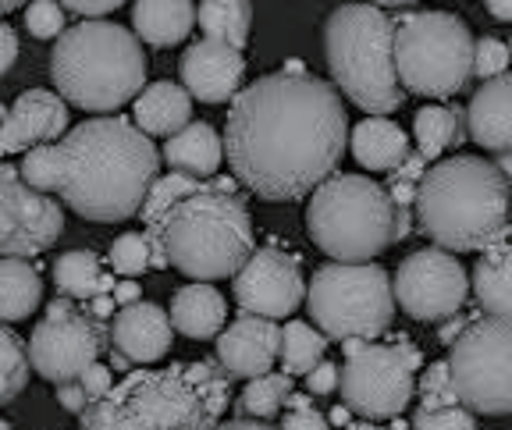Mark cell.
Wrapping results in <instances>:
<instances>
[{
	"instance_id": "1",
	"label": "cell",
	"mask_w": 512,
	"mask_h": 430,
	"mask_svg": "<svg viewBox=\"0 0 512 430\" xmlns=\"http://www.w3.org/2000/svg\"><path fill=\"white\" fill-rule=\"evenodd\" d=\"M349 143L342 96L299 64L232 96L224 153L235 178L260 200H303L335 175Z\"/></svg>"
},
{
	"instance_id": "2",
	"label": "cell",
	"mask_w": 512,
	"mask_h": 430,
	"mask_svg": "<svg viewBox=\"0 0 512 430\" xmlns=\"http://www.w3.org/2000/svg\"><path fill=\"white\" fill-rule=\"evenodd\" d=\"M57 192L79 217L118 224L136 217L160 168V153L128 118H93L54 143Z\"/></svg>"
},
{
	"instance_id": "3",
	"label": "cell",
	"mask_w": 512,
	"mask_h": 430,
	"mask_svg": "<svg viewBox=\"0 0 512 430\" xmlns=\"http://www.w3.org/2000/svg\"><path fill=\"white\" fill-rule=\"evenodd\" d=\"M232 399L221 363L132 370L104 399L82 409L79 430H214Z\"/></svg>"
},
{
	"instance_id": "4",
	"label": "cell",
	"mask_w": 512,
	"mask_h": 430,
	"mask_svg": "<svg viewBox=\"0 0 512 430\" xmlns=\"http://www.w3.org/2000/svg\"><path fill=\"white\" fill-rule=\"evenodd\" d=\"M146 239L150 267H178L192 281L235 278L256 249L253 217L228 178L182 196L153 228H146Z\"/></svg>"
},
{
	"instance_id": "5",
	"label": "cell",
	"mask_w": 512,
	"mask_h": 430,
	"mask_svg": "<svg viewBox=\"0 0 512 430\" xmlns=\"http://www.w3.org/2000/svg\"><path fill=\"white\" fill-rule=\"evenodd\" d=\"M509 200V182L491 160H438L416 185V221L448 253H484L509 239Z\"/></svg>"
},
{
	"instance_id": "6",
	"label": "cell",
	"mask_w": 512,
	"mask_h": 430,
	"mask_svg": "<svg viewBox=\"0 0 512 430\" xmlns=\"http://www.w3.org/2000/svg\"><path fill=\"white\" fill-rule=\"evenodd\" d=\"M50 79L68 104L104 114L136 100L146 86V57L136 32L114 22H79L57 36Z\"/></svg>"
},
{
	"instance_id": "7",
	"label": "cell",
	"mask_w": 512,
	"mask_h": 430,
	"mask_svg": "<svg viewBox=\"0 0 512 430\" xmlns=\"http://www.w3.org/2000/svg\"><path fill=\"white\" fill-rule=\"evenodd\" d=\"M331 79L367 114H392L406 100L395 72V22L377 4H342L324 22Z\"/></svg>"
},
{
	"instance_id": "8",
	"label": "cell",
	"mask_w": 512,
	"mask_h": 430,
	"mask_svg": "<svg viewBox=\"0 0 512 430\" xmlns=\"http://www.w3.org/2000/svg\"><path fill=\"white\" fill-rule=\"evenodd\" d=\"M306 231L320 253L367 263L395 242V203L367 175H331L313 189Z\"/></svg>"
},
{
	"instance_id": "9",
	"label": "cell",
	"mask_w": 512,
	"mask_h": 430,
	"mask_svg": "<svg viewBox=\"0 0 512 430\" xmlns=\"http://www.w3.org/2000/svg\"><path fill=\"white\" fill-rule=\"evenodd\" d=\"M395 72L406 93L445 100L473 75V36L459 15L413 11L395 22Z\"/></svg>"
},
{
	"instance_id": "10",
	"label": "cell",
	"mask_w": 512,
	"mask_h": 430,
	"mask_svg": "<svg viewBox=\"0 0 512 430\" xmlns=\"http://www.w3.org/2000/svg\"><path fill=\"white\" fill-rule=\"evenodd\" d=\"M306 306L313 324L335 342L381 338L395 317L392 278L374 260L324 263L306 285Z\"/></svg>"
},
{
	"instance_id": "11",
	"label": "cell",
	"mask_w": 512,
	"mask_h": 430,
	"mask_svg": "<svg viewBox=\"0 0 512 430\" xmlns=\"http://www.w3.org/2000/svg\"><path fill=\"white\" fill-rule=\"evenodd\" d=\"M345 367H338V391L345 409L363 420H395L413 402L416 370L424 367V352L409 338L367 342L345 338Z\"/></svg>"
},
{
	"instance_id": "12",
	"label": "cell",
	"mask_w": 512,
	"mask_h": 430,
	"mask_svg": "<svg viewBox=\"0 0 512 430\" xmlns=\"http://www.w3.org/2000/svg\"><path fill=\"white\" fill-rule=\"evenodd\" d=\"M445 363L466 409L480 416L512 413V320L484 317L466 324Z\"/></svg>"
},
{
	"instance_id": "13",
	"label": "cell",
	"mask_w": 512,
	"mask_h": 430,
	"mask_svg": "<svg viewBox=\"0 0 512 430\" xmlns=\"http://www.w3.org/2000/svg\"><path fill=\"white\" fill-rule=\"evenodd\" d=\"M111 331L104 320L89 317L75 306V299H54L47 317L32 327L29 363L32 370L50 384L79 381L104 352Z\"/></svg>"
},
{
	"instance_id": "14",
	"label": "cell",
	"mask_w": 512,
	"mask_h": 430,
	"mask_svg": "<svg viewBox=\"0 0 512 430\" xmlns=\"http://www.w3.org/2000/svg\"><path fill=\"white\" fill-rule=\"evenodd\" d=\"M395 303L413 320H452L470 295L463 263L448 249H420L399 263L392 278Z\"/></svg>"
},
{
	"instance_id": "15",
	"label": "cell",
	"mask_w": 512,
	"mask_h": 430,
	"mask_svg": "<svg viewBox=\"0 0 512 430\" xmlns=\"http://www.w3.org/2000/svg\"><path fill=\"white\" fill-rule=\"evenodd\" d=\"M61 231V203L32 189L18 168L0 164V256H40L61 239Z\"/></svg>"
},
{
	"instance_id": "16",
	"label": "cell",
	"mask_w": 512,
	"mask_h": 430,
	"mask_svg": "<svg viewBox=\"0 0 512 430\" xmlns=\"http://www.w3.org/2000/svg\"><path fill=\"white\" fill-rule=\"evenodd\" d=\"M232 292L246 313L285 320L306 299V281L296 256L278 246H264L253 249V256L239 267Z\"/></svg>"
},
{
	"instance_id": "17",
	"label": "cell",
	"mask_w": 512,
	"mask_h": 430,
	"mask_svg": "<svg viewBox=\"0 0 512 430\" xmlns=\"http://www.w3.org/2000/svg\"><path fill=\"white\" fill-rule=\"evenodd\" d=\"M281 352V327L271 317L242 313L239 320L217 335V363L228 377H260L271 374Z\"/></svg>"
},
{
	"instance_id": "18",
	"label": "cell",
	"mask_w": 512,
	"mask_h": 430,
	"mask_svg": "<svg viewBox=\"0 0 512 430\" xmlns=\"http://www.w3.org/2000/svg\"><path fill=\"white\" fill-rule=\"evenodd\" d=\"M68 132V107L50 89H29L15 100L0 125V157L25 153L32 146L57 143Z\"/></svg>"
},
{
	"instance_id": "19",
	"label": "cell",
	"mask_w": 512,
	"mask_h": 430,
	"mask_svg": "<svg viewBox=\"0 0 512 430\" xmlns=\"http://www.w3.org/2000/svg\"><path fill=\"white\" fill-rule=\"evenodd\" d=\"M242 75H246V57L239 47H228L221 40L192 43L182 57V86L189 96L203 100V104H224L242 89Z\"/></svg>"
},
{
	"instance_id": "20",
	"label": "cell",
	"mask_w": 512,
	"mask_h": 430,
	"mask_svg": "<svg viewBox=\"0 0 512 430\" xmlns=\"http://www.w3.org/2000/svg\"><path fill=\"white\" fill-rule=\"evenodd\" d=\"M171 335H175L171 317L160 310L157 303H143V299H139V303H128L114 313L111 345L128 363L146 367V363L164 359L171 349Z\"/></svg>"
},
{
	"instance_id": "21",
	"label": "cell",
	"mask_w": 512,
	"mask_h": 430,
	"mask_svg": "<svg viewBox=\"0 0 512 430\" xmlns=\"http://www.w3.org/2000/svg\"><path fill=\"white\" fill-rule=\"evenodd\" d=\"M466 132L491 153L512 150V72L484 79L466 107Z\"/></svg>"
},
{
	"instance_id": "22",
	"label": "cell",
	"mask_w": 512,
	"mask_h": 430,
	"mask_svg": "<svg viewBox=\"0 0 512 430\" xmlns=\"http://www.w3.org/2000/svg\"><path fill=\"white\" fill-rule=\"evenodd\" d=\"M168 317L178 335L192 338V342H207V338H217L224 331L228 303H224V295L214 285L196 281V285H182L171 295Z\"/></svg>"
},
{
	"instance_id": "23",
	"label": "cell",
	"mask_w": 512,
	"mask_h": 430,
	"mask_svg": "<svg viewBox=\"0 0 512 430\" xmlns=\"http://www.w3.org/2000/svg\"><path fill=\"white\" fill-rule=\"evenodd\" d=\"M349 150L367 171H395L409 157V139L392 118L370 114L349 132Z\"/></svg>"
},
{
	"instance_id": "24",
	"label": "cell",
	"mask_w": 512,
	"mask_h": 430,
	"mask_svg": "<svg viewBox=\"0 0 512 430\" xmlns=\"http://www.w3.org/2000/svg\"><path fill=\"white\" fill-rule=\"evenodd\" d=\"M164 160L171 171H182L192 178H214L224 160V139L207 121H189L164 143Z\"/></svg>"
},
{
	"instance_id": "25",
	"label": "cell",
	"mask_w": 512,
	"mask_h": 430,
	"mask_svg": "<svg viewBox=\"0 0 512 430\" xmlns=\"http://www.w3.org/2000/svg\"><path fill=\"white\" fill-rule=\"evenodd\" d=\"M132 121L146 136H175L178 128L192 121V96L178 82H153L136 96Z\"/></svg>"
},
{
	"instance_id": "26",
	"label": "cell",
	"mask_w": 512,
	"mask_h": 430,
	"mask_svg": "<svg viewBox=\"0 0 512 430\" xmlns=\"http://www.w3.org/2000/svg\"><path fill=\"white\" fill-rule=\"evenodd\" d=\"M196 25L192 0H136L132 8V29L150 47H175Z\"/></svg>"
},
{
	"instance_id": "27",
	"label": "cell",
	"mask_w": 512,
	"mask_h": 430,
	"mask_svg": "<svg viewBox=\"0 0 512 430\" xmlns=\"http://www.w3.org/2000/svg\"><path fill=\"white\" fill-rule=\"evenodd\" d=\"M473 295L488 317L512 320V249L495 246L484 249V256L473 267Z\"/></svg>"
},
{
	"instance_id": "28",
	"label": "cell",
	"mask_w": 512,
	"mask_h": 430,
	"mask_svg": "<svg viewBox=\"0 0 512 430\" xmlns=\"http://www.w3.org/2000/svg\"><path fill=\"white\" fill-rule=\"evenodd\" d=\"M43 299V281L40 271L22 256H8L0 260V320H25L36 313Z\"/></svg>"
},
{
	"instance_id": "29",
	"label": "cell",
	"mask_w": 512,
	"mask_h": 430,
	"mask_svg": "<svg viewBox=\"0 0 512 430\" xmlns=\"http://www.w3.org/2000/svg\"><path fill=\"white\" fill-rule=\"evenodd\" d=\"M54 285L64 299H82V303H89L93 295H111L118 281L100 271L96 253H89V249H72V253L57 256Z\"/></svg>"
},
{
	"instance_id": "30",
	"label": "cell",
	"mask_w": 512,
	"mask_h": 430,
	"mask_svg": "<svg viewBox=\"0 0 512 430\" xmlns=\"http://www.w3.org/2000/svg\"><path fill=\"white\" fill-rule=\"evenodd\" d=\"M196 22L207 40H221L228 47H246L249 25H253V4L249 0H200Z\"/></svg>"
},
{
	"instance_id": "31",
	"label": "cell",
	"mask_w": 512,
	"mask_h": 430,
	"mask_svg": "<svg viewBox=\"0 0 512 430\" xmlns=\"http://www.w3.org/2000/svg\"><path fill=\"white\" fill-rule=\"evenodd\" d=\"M463 121L466 111H459V107H424V111H416V153L424 160H438L448 146H459V139L466 136Z\"/></svg>"
},
{
	"instance_id": "32",
	"label": "cell",
	"mask_w": 512,
	"mask_h": 430,
	"mask_svg": "<svg viewBox=\"0 0 512 430\" xmlns=\"http://www.w3.org/2000/svg\"><path fill=\"white\" fill-rule=\"evenodd\" d=\"M324 352H328V335H324L320 327H310V324H303V320H288V324L281 327L278 359H281V367H285V374L306 377L320 359H324Z\"/></svg>"
},
{
	"instance_id": "33",
	"label": "cell",
	"mask_w": 512,
	"mask_h": 430,
	"mask_svg": "<svg viewBox=\"0 0 512 430\" xmlns=\"http://www.w3.org/2000/svg\"><path fill=\"white\" fill-rule=\"evenodd\" d=\"M292 395V374H260L249 377V384L239 395V413L253 420H271L285 399Z\"/></svg>"
},
{
	"instance_id": "34",
	"label": "cell",
	"mask_w": 512,
	"mask_h": 430,
	"mask_svg": "<svg viewBox=\"0 0 512 430\" xmlns=\"http://www.w3.org/2000/svg\"><path fill=\"white\" fill-rule=\"evenodd\" d=\"M29 367L32 363L25 342L0 320V406H8L22 395V388L29 384Z\"/></svg>"
},
{
	"instance_id": "35",
	"label": "cell",
	"mask_w": 512,
	"mask_h": 430,
	"mask_svg": "<svg viewBox=\"0 0 512 430\" xmlns=\"http://www.w3.org/2000/svg\"><path fill=\"white\" fill-rule=\"evenodd\" d=\"M203 189V178H192V175H182V171H168V175H157L150 185V192H146L143 207H139V214H143V224L146 228H153V224L164 217V210L175 207L182 196H189V192Z\"/></svg>"
},
{
	"instance_id": "36",
	"label": "cell",
	"mask_w": 512,
	"mask_h": 430,
	"mask_svg": "<svg viewBox=\"0 0 512 430\" xmlns=\"http://www.w3.org/2000/svg\"><path fill=\"white\" fill-rule=\"evenodd\" d=\"M107 263L114 267V274H125V278H136L150 267V239L146 231H128V235H118L111 242V253H107Z\"/></svg>"
},
{
	"instance_id": "37",
	"label": "cell",
	"mask_w": 512,
	"mask_h": 430,
	"mask_svg": "<svg viewBox=\"0 0 512 430\" xmlns=\"http://www.w3.org/2000/svg\"><path fill=\"white\" fill-rule=\"evenodd\" d=\"M413 430H477V413L466 409L463 402H452V406H420L416 402Z\"/></svg>"
},
{
	"instance_id": "38",
	"label": "cell",
	"mask_w": 512,
	"mask_h": 430,
	"mask_svg": "<svg viewBox=\"0 0 512 430\" xmlns=\"http://www.w3.org/2000/svg\"><path fill=\"white\" fill-rule=\"evenodd\" d=\"M416 399H420V406H452V402H459L456 388H452V374H448V363H434V367H427L420 374Z\"/></svg>"
},
{
	"instance_id": "39",
	"label": "cell",
	"mask_w": 512,
	"mask_h": 430,
	"mask_svg": "<svg viewBox=\"0 0 512 430\" xmlns=\"http://www.w3.org/2000/svg\"><path fill=\"white\" fill-rule=\"evenodd\" d=\"M25 29L36 40H54L64 32V8L57 0H32L29 11H25Z\"/></svg>"
},
{
	"instance_id": "40",
	"label": "cell",
	"mask_w": 512,
	"mask_h": 430,
	"mask_svg": "<svg viewBox=\"0 0 512 430\" xmlns=\"http://www.w3.org/2000/svg\"><path fill=\"white\" fill-rule=\"evenodd\" d=\"M509 68V47L495 36H480L473 40V75L477 79H495Z\"/></svg>"
},
{
	"instance_id": "41",
	"label": "cell",
	"mask_w": 512,
	"mask_h": 430,
	"mask_svg": "<svg viewBox=\"0 0 512 430\" xmlns=\"http://www.w3.org/2000/svg\"><path fill=\"white\" fill-rule=\"evenodd\" d=\"M285 406H288V413H285V420H281V430H331L328 416L317 413V409L310 406V399H303V395H288Z\"/></svg>"
},
{
	"instance_id": "42",
	"label": "cell",
	"mask_w": 512,
	"mask_h": 430,
	"mask_svg": "<svg viewBox=\"0 0 512 430\" xmlns=\"http://www.w3.org/2000/svg\"><path fill=\"white\" fill-rule=\"evenodd\" d=\"M79 388H82V395H86L89 402L104 399L107 391L114 388V377H111V370H107L104 363H100V359H96L93 367H89L86 374L79 377Z\"/></svg>"
},
{
	"instance_id": "43",
	"label": "cell",
	"mask_w": 512,
	"mask_h": 430,
	"mask_svg": "<svg viewBox=\"0 0 512 430\" xmlns=\"http://www.w3.org/2000/svg\"><path fill=\"white\" fill-rule=\"evenodd\" d=\"M306 388H310V395H331V391L338 388V367L331 363V359H320L317 367L306 374Z\"/></svg>"
},
{
	"instance_id": "44",
	"label": "cell",
	"mask_w": 512,
	"mask_h": 430,
	"mask_svg": "<svg viewBox=\"0 0 512 430\" xmlns=\"http://www.w3.org/2000/svg\"><path fill=\"white\" fill-rule=\"evenodd\" d=\"M125 0H61V8L75 11V15L82 18H100V15H111V11H118Z\"/></svg>"
},
{
	"instance_id": "45",
	"label": "cell",
	"mask_w": 512,
	"mask_h": 430,
	"mask_svg": "<svg viewBox=\"0 0 512 430\" xmlns=\"http://www.w3.org/2000/svg\"><path fill=\"white\" fill-rule=\"evenodd\" d=\"M54 391H57V402H61L68 413H79L82 416V409L89 406V399L82 395V388H79V381H68V384H54Z\"/></svg>"
},
{
	"instance_id": "46",
	"label": "cell",
	"mask_w": 512,
	"mask_h": 430,
	"mask_svg": "<svg viewBox=\"0 0 512 430\" xmlns=\"http://www.w3.org/2000/svg\"><path fill=\"white\" fill-rule=\"evenodd\" d=\"M15 57H18V36H15V29H11V25L0 22V75L11 72Z\"/></svg>"
},
{
	"instance_id": "47",
	"label": "cell",
	"mask_w": 512,
	"mask_h": 430,
	"mask_svg": "<svg viewBox=\"0 0 512 430\" xmlns=\"http://www.w3.org/2000/svg\"><path fill=\"white\" fill-rule=\"evenodd\" d=\"M111 295H114V303H118V306H128V303H139V295H143V288H139L136 281L128 278V281H118Z\"/></svg>"
},
{
	"instance_id": "48",
	"label": "cell",
	"mask_w": 512,
	"mask_h": 430,
	"mask_svg": "<svg viewBox=\"0 0 512 430\" xmlns=\"http://www.w3.org/2000/svg\"><path fill=\"white\" fill-rule=\"evenodd\" d=\"M214 430H281V427H271V423H264V420H253V416H239V420H232V423H217Z\"/></svg>"
},
{
	"instance_id": "49",
	"label": "cell",
	"mask_w": 512,
	"mask_h": 430,
	"mask_svg": "<svg viewBox=\"0 0 512 430\" xmlns=\"http://www.w3.org/2000/svg\"><path fill=\"white\" fill-rule=\"evenodd\" d=\"M89 310H93L96 320L111 317V313H114V295H93V299H89Z\"/></svg>"
},
{
	"instance_id": "50",
	"label": "cell",
	"mask_w": 512,
	"mask_h": 430,
	"mask_svg": "<svg viewBox=\"0 0 512 430\" xmlns=\"http://www.w3.org/2000/svg\"><path fill=\"white\" fill-rule=\"evenodd\" d=\"M488 4V15L498 22H512V0H484Z\"/></svg>"
},
{
	"instance_id": "51",
	"label": "cell",
	"mask_w": 512,
	"mask_h": 430,
	"mask_svg": "<svg viewBox=\"0 0 512 430\" xmlns=\"http://www.w3.org/2000/svg\"><path fill=\"white\" fill-rule=\"evenodd\" d=\"M495 168L502 171V178L509 182V189H512V150H505V153H498V160H495Z\"/></svg>"
},
{
	"instance_id": "52",
	"label": "cell",
	"mask_w": 512,
	"mask_h": 430,
	"mask_svg": "<svg viewBox=\"0 0 512 430\" xmlns=\"http://www.w3.org/2000/svg\"><path fill=\"white\" fill-rule=\"evenodd\" d=\"M370 4H377V8H409L416 0H370Z\"/></svg>"
},
{
	"instance_id": "53",
	"label": "cell",
	"mask_w": 512,
	"mask_h": 430,
	"mask_svg": "<svg viewBox=\"0 0 512 430\" xmlns=\"http://www.w3.org/2000/svg\"><path fill=\"white\" fill-rule=\"evenodd\" d=\"M345 430H402V423H395V427H374V423H352V427H345Z\"/></svg>"
},
{
	"instance_id": "54",
	"label": "cell",
	"mask_w": 512,
	"mask_h": 430,
	"mask_svg": "<svg viewBox=\"0 0 512 430\" xmlns=\"http://www.w3.org/2000/svg\"><path fill=\"white\" fill-rule=\"evenodd\" d=\"M25 0H0V15H8V11H15V8H22Z\"/></svg>"
},
{
	"instance_id": "55",
	"label": "cell",
	"mask_w": 512,
	"mask_h": 430,
	"mask_svg": "<svg viewBox=\"0 0 512 430\" xmlns=\"http://www.w3.org/2000/svg\"><path fill=\"white\" fill-rule=\"evenodd\" d=\"M0 430H11V423H8V420H0Z\"/></svg>"
},
{
	"instance_id": "56",
	"label": "cell",
	"mask_w": 512,
	"mask_h": 430,
	"mask_svg": "<svg viewBox=\"0 0 512 430\" xmlns=\"http://www.w3.org/2000/svg\"><path fill=\"white\" fill-rule=\"evenodd\" d=\"M4 114H8V111H4V104H0V125H4Z\"/></svg>"
},
{
	"instance_id": "57",
	"label": "cell",
	"mask_w": 512,
	"mask_h": 430,
	"mask_svg": "<svg viewBox=\"0 0 512 430\" xmlns=\"http://www.w3.org/2000/svg\"><path fill=\"white\" fill-rule=\"evenodd\" d=\"M505 47H509V64H512V40H509V43H505Z\"/></svg>"
},
{
	"instance_id": "58",
	"label": "cell",
	"mask_w": 512,
	"mask_h": 430,
	"mask_svg": "<svg viewBox=\"0 0 512 430\" xmlns=\"http://www.w3.org/2000/svg\"><path fill=\"white\" fill-rule=\"evenodd\" d=\"M509 239H512V224H509Z\"/></svg>"
}]
</instances>
